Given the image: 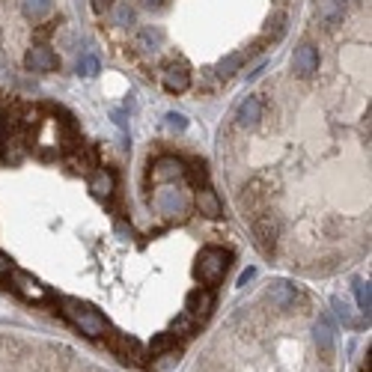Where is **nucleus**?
<instances>
[{"label":"nucleus","mask_w":372,"mask_h":372,"mask_svg":"<svg viewBox=\"0 0 372 372\" xmlns=\"http://www.w3.org/2000/svg\"><path fill=\"white\" fill-rule=\"evenodd\" d=\"M9 286H12V289L21 295L24 301H33V304L48 301V289L36 277H30L27 271H12V274H9Z\"/></svg>","instance_id":"5"},{"label":"nucleus","mask_w":372,"mask_h":372,"mask_svg":"<svg viewBox=\"0 0 372 372\" xmlns=\"http://www.w3.org/2000/svg\"><path fill=\"white\" fill-rule=\"evenodd\" d=\"M12 271H15V265L9 262V256L0 253V283H6V280H9V274H12Z\"/></svg>","instance_id":"30"},{"label":"nucleus","mask_w":372,"mask_h":372,"mask_svg":"<svg viewBox=\"0 0 372 372\" xmlns=\"http://www.w3.org/2000/svg\"><path fill=\"white\" fill-rule=\"evenodd\" d=\"M242 63H244V57L242 54H230V57H224V60L221 63H217V69H215V75H217V78H233V75L238 72V69H242Z\"/></svg>","instance_id":"22"},{"label":"nucleus","mask_w":372,"mask_h":372,"mask_svg":"<svg viewBox=\"0 0 372 372\" xmlns=\"http://www.w3.org/2000/svg\"><path fill=\"white\" fill-rule=\"evenodd\" d=\"M292 69H295V75L298 78H313V75L319 72V54H316V48H313L310 42H304L298 51H295V57H292Z\"/></svg>","instance_id":"8"},{"label":"nucleus","mask_w":372,"mask_h":372,"mask_svg":"<svg viewBox=\"0 0 372 372\" xmlns=\"http://www.w3.org/2000/svg\"><path fill=\"white\" fill-rule=\"evenodd\" d=\"M75 149H78V152H72V155H69V167L72 170H84V173H90V170L99 167V149H95V146L78 143Z\"/></svg>","instance_id":"11"},{"label":"nucleus","mask_w":372,"mask_h":372,"mask_svg":"<svg viewBox=\"0 0 372 372\" xmlns=\"http://www.w3.org/2000/svg\"><path fill=\"white\" fill-rule=\"evenodd\" d=\"M355 298H358V310L364 313V319H369V283L355 280Z\"/></svg>","instance_id":"24"},{"label":"nucleus","mask_w":372,"mask_h":372,"mask_svg":"<svg viewBox=\"0 0 372 372\" xmlns=\"http://www.w3.org/2000/svg\"><path fill=\"white\" fill-rule=\"evenodd\" d=\"M21 9L27 18H42L51 12V0H21Z\"/></svg>","instance_id":"23"},{"label":"nucleus","mask_w":372,"mask_h":372,"mask_svg":"<svg viewBox=\"0 0 372 372\" xmlns=\"http://www.w3.org/2000/svg\"><path fill=\"white\" fill-rule=\"evenodd\" d=\"M60 307H63L60 313L84 333V337L101 340V337H108V333H110L108 319H104L99 310H92L90 304H81L78 298H66V301H60Z\"/></svg>","instance_id":"1"},{"label":"nucleus","mask_w":372,"mask_h":372,"mask_svg":"<svg viewBox=\"0 0 372 372\" xmlns=\"http://www.w3.org/2000/svg\"><path fill=\"white\" fill-rule=\"evenodd\" d=\"M110 6H113V0H92L95 12H104V9H110Z\"/></svg>","instance_id":"33"},{"label":"nucleus","mask_w":372,"mask_h":372,"mask_svg":"<svg viewBox=\"0 0 372 372\" xmlns=\"http://www.w3.org/2000/svg\"><path fill=\"white\" fill-rule=\"evenodd\" d=\"M313 337H316V346L322 351V358H331L333 355V325L328 316H319L316 328H313Z\"/></svg>","instance_id":"16"},{"label":"nucleus","mask_w":372,"mask_h":372,"mask_svg":"<svg viewBox=\"0 0 372 372\" xmlns=\"http://www.w3.org/2000/svg\"><path fill=\"white\" fill-rule=\"evenodd\" d=\"M253 235H256V242H260L262 253H271L274 244H277V238H280V221H277V215H271V212L253 215Z\"/></svg>","instance_id":"4"},{"label":"nucleus","mask_w":372,"mask_h":372,"mask_svg":"<svg viewBox=\"0 0 372 372\" xmlns=\"http://www.w3.org/2000/svg\"><path fill=\"white\" fill-rule=\"evenodd\" d=\"M0 155H3L6 164H18V161L27 155L24 137H6V135H3V143H0Z\"/></svg>","instance_id":"18"},{"label":"nucleus","mask_w":372,"mask_h":372,"mask_svg":"<svg viewBox=\"0 0 372 372\" xmlns=\"http://www.w3.org/2000/svg\"><path fill=\"white\" fill-rule=\"evenodd\" d=\"M271 24H274V27H268V36H274V39H280L283 30H286V18H283V15H277Z\"/></svg>","instance_id":"31"},{"label":"nucleus","mask_w":372,"mask_h":372,"mask_svg":"<svg viewBox=\"0 0 372 372\" xmlns=\"http://www.w3.org/2000/svg\"><path fill=\"white\" fill-rule=\"evenodd\" d=\"M113 185H117V179H113V173L110 170H104V167H99V170H92V176H90V190L99 199H110L113 197Z\"/></svg>","instance_id":"14"},{"label":"nucleus","mask_w":372,"mask_h":372,"mask_svg":"<svg viewBox=\"0 0 372 372\" xmlns=\"http://www.w3.org/2000/svg\"><path fill=\"white\" fill-rule=\"evenodd\" d=\"M110 117H113V122H117L119 128H128V119H126V113H122V110H113Z\"/></svg>","instance_id":"32"},{"label":"nucleus","mask_w":372,"mask_h":372,"mask_svg":"<svg viewBox=\"0 0 372 372\" xmlns=\"http://www.w3.org/2000/svg\"><path fill=\"white\" fill-rule=\"evenodd\" d=\"M194 203H197V208H199V215H206V217H221L224 215V206H221V199H217V194L212 188H197V197H194Z\"/></svg>","instance_id":"12"},{"label":"nucleus","mask_w":372,"mask_h":372,"mask_svg":"<svg viewBox=\"0 0 372 372\" xmlns=\"http://www.w3.org/2000/svg\"><path fill=\"white\" fill-rule=\"evenodd\" d=\"M260 119H262V101L256 99V95H247L235 110V126L238 128H256Z\"/></svg>","instance_id":"9"},{"label":"nucleus","mask_w":372,"mask_h":372,"mask_svg":"<svg viewBox=\"0 0 372 372\" xmlns=\"http://www.w3.org/2000/svg\"><path fill=\"white\" fill-rule=\"evenodd\" d=\"M78 72L84 75V78H92V75H99V60H95L92 54H84L81 63H78Z\"/></svg>","instance_id":"25"},{"label":"nucleus","mask_w":372,"mask_h":372,"mask_svg":"<svg viewBox=\"0 0 372 372\" xmlns=\"http://www.w3.org/2000/svg\"><path fill=\"white\" fill-rule=\"evenodd\" d=\"M190 182H194L197 188H206L208 173H206V167H203V164H194V167H190Z\"/></svg>","instance_id":"29"},{"label":"nucleus","mask_w":372,"mask_h":372,"mask_svg":"<svg viewBox=\"0 0 372 372\" xmlns=\"http://www.w3.org/2000/svg\"><path fill=\"white\" fill-rule=\"evenodd\" d=\"M164 126H167L170 131H185V128H188V119L182 117V113H167V117H164Z\"/></svg>","instance_id":"26"},{"label":"nucleus","mask_w":372,"mask_h":372,"mask_svg":"<svg viewBox=\"0 0 372 372\" xmlns=\"http://www.w3.org/2000/svg\"><path fill=\"white\" fill-rule=\"evenodd\" d=\"M173 349H176V333H173V331L158 333V337L149 342V355H152V358H158V355H170Z\"/></svg>","instance_id":"19"},{"label":"nucleus","mask_w":372,"mask_h":372,"mask_svg":"<svg viewBox=\"0 0 372 372\" xmlns=\"http://www.w3.org/2000/svg\"><path fill=\"white\" fill-rule=\"evenodd\" d=\"M158 42H161V30H143L140 39H137L140 48H155Z\"/></svg>","instance_id":"28"},{"label":"nucleus","mask_w":372,"mask_h":372,"mask_svg":"<svg viewBox=\"0 0 372 372\" xmlns=\"http://www.w3.org/2000/svg\"><path fill=\"white\" fill-rule=\"evenodd\" d=\"M226 265H230V251H224V247H206L194 265V274L203 286H215L224 277Z\"/></svg>","instance_id":"3"},{"label":"nucleus","mask_w":372,"mask_h":372,"mask_svg":"<svg viewBox=\"0 0 372 372\" xmlns=\"http://www.w3.org/2000/svg\"><path fill=\"white\" fill-rule=\"evenodd\" d=\"M342 15H346L342 0H319V21L325 24V27L342 24Z\"/></svg>","instance_id":"17"},{"label":"nucleus","mask_w":372,"mask_h":372,"mask_svg":"<svg viewBox=\"0 0 372 372\" xmlns=\"http://www.w3.org/2000/svg\"><path fill=\"white\" fill-rule=\"evenodd\" d=\"M215 307V295L208 292V289H194V292H188V298H185V313H190L194 319H206L208 313H212Z\"/></svg>","instance_id":"10"},{"label":"nucleus","mask_w":372,"mask_h":372,"mask_svg":"<svg viewBox=\"0 0 372 372\" xmlns=\"http://www.w3.org/2000/svg\"><path fill=\"white\" fill-rule=\"evenodd\" d=\"M113 21L117 24H131L135 21V12L128 9V3H119L117 9H113Z\"/></svg>","instance_id":"27"},{"label":"nucleus","mask_w":372,"mask_h":372,"mask_svg":"<svg viewBox=\"0 0 372 372\" xmlns=\"http://www.w3.org/2000/svg\"><path fill=\"white\" fill-rule=\"evenodd\" d=\"M295 298H298V289H295L292 283H286V280H277V283H271V289H268V301H271V307H277V310H289Z\"/></svg>","instance_id":"13"},{"label":"nucleus","mask_w":372,"mask_h":372,"mask_svg":"<svg viewBox=\"0 0 372 372\" xmlns=\"http://www.w3.org/2000/svg\"><path fill=\"white\" fill-rule=\"evenodd\" d=\"M333 310H337V316L342 319V325H349V328H360V325H364V319H358V316H355V310H351V304H349V301L333 298Z\"/></svg>","instance_id":"21"},{"label":"nucleus","mask_w":372,"mask_h":372,"mask_svg":"<svg viewBox=\"0 0 372 372\" xmlns=\"http://www.w3.org/2000/svg\"><path fill=\"white\" fill-rule=\"evenodd\" d=\"M190 87V72L185 69L182 63L179 66H167L164 72V90L167 92H185Z\"/></svg>","instance_id":"15"},{"label":"nucleus","mask_w":372,"mask_h":372,"mask_svg":"<svg viewBox=\"0 0 372 372\" xmlns=\"http://www.w3.org/2000/svg\"><path fill=\"white\" fill-rule=\"evenodd\" d=\"M161 3V0H146V6H158Z\"/></svg>","instance_id":"35"},{"label":"nucleus","mask_w":372,"mask_h":372,"mask_svg":"<svg viewBox=\"0 0 372 372\" xmlns=\"http://www.w3.org/2000/svg\"><path fill=\"white\" fill-rule=\"evenodd\" d=\"M199 328V319H194L190 313H182V316L173 319V325H170V331L176 333V337H190V333H197Z\"/></svg>","instance_id":"20"},{"label":"nucleus","mask_w":372,"mask_h":372,"mask_svg":"<svg viewBox=\"0 0 372 372\" xmlns=\"http://www.w3.org/2000/svg\"><path fill=\"white\" fill-rule=\"evenodd\" d=\"M152 206H155L158 215H164V217H185L190 197H188V190H182L176 182H164V185H158L155 197H152Z\"/></svg>","instance_id":"2"},{"label":"nucleus","mask_w":372,"mask_h":372,"mask_svg":"<svg viewBox=\"0 0 372 372\" xmlns=\"http://www.w3.org/2000/svg\"><path fill=\"white\" fill-rule=\"evenodd\" d=\"M0 143H3V119H0Z\"/></svg>","instance_id":"36"},{"label":"nucleus","mask_w":372,"mask_h":372,"mask_svg":"<svg viewBox=\"0 0 372 372\" xmlns=\"http://www.w3.org/2000/svg\"><path fill=\"white\" fill-rule=\"evenodd\" d=\"M57 66H60V60H57V54L51 51V48H45V45L27 48V54H24V69H30V72H54Z\"/></svg>","instance_id":"6"},{"label":"nucleus","mask_w":372,"mask_h":372,"mask_svg":"<svg viewBox=\"0 0 372 372\" xmlns=\"http://www.w3.org/2000/svg\"><path fill=\"white\" fill-rule=\"evenodd\" d=\"M185 173H188V167L173 155H164V158H158L155 164H152V182H158V185L176 182V179H182Z\"/></svg>","instance_id":"7"},{"label":"nucleus","mask_w":372,"mask_h":372,"mask_svg":"<svg viewBox=\"0 0 372 372\" xmlns=\"http://www.w3.org/2000/svg\"><path fill=\"white\" fill-rule=\"evenodd\" d=\"M253 274H256L253 268H247V271L242 274V277H238V286H247V280H253Z\"/></svg>","instance_id":"34"}]
</instances>
